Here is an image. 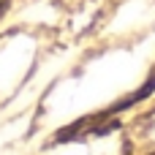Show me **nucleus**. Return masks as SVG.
I'll return each mask as SVG.
<instances>
[]
</instances>
